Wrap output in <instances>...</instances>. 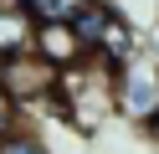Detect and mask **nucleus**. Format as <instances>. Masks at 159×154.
Instances as JSON below:
<instances>
[{"mask_svg": "<svg viewBox=\"0 0 159 154\" xmlns=\"http://www.w3.org/2000/svg\"><path fill=\"white\" fill-rule=\"evenodd\" d=\"M0 154H52V144L41 139V133L36 128H16V133H5V139H0Z\"/></svg>", "mask_w": 159, "mask_h": 154, "instance_id": "obj_8", "label": "nucleus"}, {"mask_svg": "<svg viewBox=\"0 0 159 154\" xmlns=\"http://www.w3.org/2000/svg\"><path fill=\"white\" fill-rule=\"evenodd\" d=\"M57 108H62V118H72L77 128H98V123L113 113V67H103V62H77V67L57 72Z\"/></svg>", "mask_w": 159, "mask_h": 154, "instance_id": "obj_1", "label": "nucleus"}, {"mask_svg": "<svg viewBox=\"0 0 159 154\" xmlns=\"http://www.w3.org/2000/svg\"><path fill=\"white\" fill-rule=\"evenodd\" d=\"M0 87L11 92L21 108H31V103H52V98H57V67H46L36 51L5 57V62H0Z\"/></svg>", "mask_w": 159, "mask_h": 154, "instance_id": "obj_3", "label": "nucleus"}, {"mask_svg": "<svg viewBox=\"0 0 159 154\" xmlns=\"http://www.w3.org/2000/svg\"><path fill=\"white\" fill-rule=\"evenodd\" d=\"M21 113H26V108H21V103H16V98H11L5 87H0V139L21 128Z\"/></svg>", "mask_w": 159, "mask_h": 154, "instance_id": "obj_9", "label": "nucleus"}, {"mask_svg": "<svg viewBox=\"0 0 159 154\" xmlns=\"http://www.w3.org/2000/svg\"><path fill=\"white\" fill-rule=\"evenodd\" d=\"M31 51L46 62V67H57V72H67V67H77V62H87V51L77 46L72 26H36V31H31Z\"/></svg>", "mask_w": 159, "mask_h": 154, "instance_id": "obj_4", "label": "nucleus"}, {"mask_svg": "<svg viewBox=\"0 0 159 154\" xmlns=\"http://www.w3.org/2000/svg\"><path fill=\"white\" fill-rule=\"evenodd\" d=\"M113 113L159 139V57H149L144 46L113 67Z\"/></svg>", "mask_w": 159, "mask_h": 154, "instance_id": "obj_2", "label": "nucleus"}, {"mask_svg": "<svg viewBox=\"0 0 159 154\" xmlns=\"http://www.w3.org/2000/svg\"><path fill=\"white\" fill-rule=\"evenodd\" d=\"M82 5L87 0H21V10L31 16V26H72Z\"/></svg>", "mask_w": 159, "mask_h": 154, "instance_id": "obj_7", "label": "nucleus"}, {"mask_svg": "<svg viewBox=\"0 0 159 154\" xmlns=\"http://www.w3.org/2000/svg\"><path fill=\"white\" fill-rule=\"evenodd\" d=\"M113 0H87L82 10H77V21H72V36H77V46L93 57L98 46H103V36H108V21H113Z\"/></svg>", "mask_w": 159, "mask_h": 154, "instance_id": "obj_6", "label": "nucleus"}, {"mask_svg": "<svg viewBox=\"0 0 159 154\" xmlns=\"http://www.w3.org/2000/svg\"><path fill=\"white\" fill-rule=\"evenodd\" d=\"M154 10H159V0H154Z\"/></svg>", "mask_w": 159, "mask_h": 154, "instance_id": "obj_10", "label": "nucleus"}, {"mask_svg": "<svg viewBox=\"0 0 159 154\" xmlns=\"http://www.w3.org/2000/svg\"><path fill=\"white\" fill-rule=\"evenodd\" d=\"M31 16L21 10V0H0V62L31 51Z\"/></svg>", "mask_w": 159, "mask_h": 154, "instance_id": "obj_5", "label": "nucleus"}]
</instances>
